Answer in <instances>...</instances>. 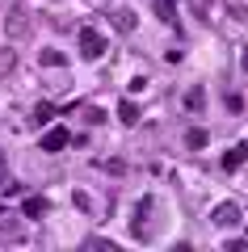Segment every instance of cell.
<instances>
[{
    "label": "cell",
    "instance_id": "obj_1",
    "mask_svg": "<svg viewBox=\"0 0 248 252\" xmlns=\"http://www.w3.org/2000/svg\"><path fill=\"white\" fill-rule=\"evenodd\" d=\"M151 210H156V198L135 202V219H131V235L135 240H147L151 235Z\"/></svg>",
    "mask_w": 248,
    "mask_h": 252
},
{
    "label": "cell",
    "instance_id": "obj_2",
    "mask_svg": "<svg viewBox=\"0 0 248 252\" xmlns=\"http://www.w3.org/2000/svg\"><path fill=\"white\" fill-rule=\"evenodd\" d=\"M80 55H84V59H101V55H106V34L93 30V26H84L80 30Z\"/></svg>",
    "mask_w": 248,
    "mask_h": 252
},
{
    "label": "cell",
    "instance_id": "obj_3",
    "mask_svg": "<svg viewBox=\"0 0 248 252\" xmlns=\"http://www.w3.org/2000/svg\"><path fill=\"white\" fill-rule=\"evenodd\" d=\"M26 30H30V9L17 0V4H13V9L4 13V34H9V38H21Z\"/></svg>",
    "mask_w": 248,
    "mask_h": 252
},
{
    "label": "cell",
    "instance_id": "obj_4",
    "mask_svg": "<svg viewBox=\"0 0 248 252\" xmlns=\"http://www.w3.org/2000/svg\"><path fill=\"white\" fill-rule=\"evenodd\" d=\"M211 223L214 227H236V223H244V210H240L236 202H219V206L211 210Z\"/></svg>",
    "mask_w": 248,
    "mask_h": 252
},
{
    "label": "cell",
    "instance_id": "obj_5",
    "mask_svg": "<svg viewBox=\"0 0 248 252\" xmlns=\"http://www.w3.org/2000/svg\"><path fill=\"white\" fill-rule=\"evenodd\" d=\"M109 21H114V30H118V34H135V26H139L135 9H114V13H109Z\"/></svg>",
    "mask_w": 248,
    "mask_h": 252
},
{
    "label": "cell",
    "instance_id": "obj_6",
    "mask_svg": "<svg viewBox=\"0 0 248 252\" xmlns=\"http://www.w3.org/2000/svg\"><path fill=\"white\" fill-rule=\"evenodd\" d=\"M68 130H63V126H51V130H46L42 135V152H63V147H68Z\"/></svg>",
    "mask_w": 248,
    "mask_h": 252
},
{
    "label": "cell",
    "instance_id": "obj_7",
    "mask_svg": "<svg viewBox=\"0 0 248 252\" xmlns=\"http://www.w3.org/2000/svg\"><path fill=\"white\" fill-rule=\"evenodd\" d=\"M244 160H248V139H244V143H236V147H231L227 156H223V168H227V172H236V168H240Z\"/></svg>",
    "mask_w": 248,
    "mask_h": 252
},
{
    "label": "cell",
    "instance_id": "obj_8",
    "mask_svg": "<svg viewBox=\"0 0 248 252\" xmlns=\"http://www.w3.org/2000/svg\"><path fill=\"white\" fill-rule=\"evenodd\" d=\"M151 9H156V17L164 21V26L177 21V0H151Z\"/></svg>",
    "mask_w": 248,
    "mask_h": 252
},
{
    "label": "cell",
    "instance_id": "obj_9",
    "mask_svg": "<svg viewBox=\"0 0 248 252\" xmlns=\"http://www.w3.org/2000/svg\"><path fill=\"white\" fill-rule=\"evenodd\" d=\"M38 63H42V67H63V63H68V55L55 51V46H46V51H38Z\"/></svg>",
    "mask_w": 248,
    "mask_h": 252
},
{
    "label": "cell",
    "instance_id": "obj_10",
    "mask_svg": "<svg viewBox=\"0 0 248 252\" xmlns=\"http://www.w3.org/2000/svg\"><path fill=\"white\" fill-rule=\"evenodd\" d=\"M118 118H122V122H126V126H135V122H139V105H135V101H131V97H126V101H122V105H118Z\"/></svg>",
    "mask_w": 248,
    "mask_h": 252
},
{
    "label": "cell",
    "instance_id": "obj_11",
    "mask_svg": "<svg viewBox=\"0 0 248 252\" xmlns=\"http://www.w3.org/2000/svg\"><path fill=\"white\" fill-rule=\"evenodd\" d=\"M206 143H211V135H206L202 126H194V130H185V147H194V152H198V147H206Z\"/></svg>",
    "mask_w": 248,
    "mask_h": 252
},
{
    "label": "cell",
    "instance_id": "obj_12",
    "mask_svg": "<svg viewBox=\"0 0 248 252\" xmlns=\"http://www.w3.org/2000/svg\"><path fill=\"white\" fill-rule=\"evenodd\" d=\"M26 219H38V215H46V198H26Z\"/></svg>",
    "mask_w": 248,
    "mask_h": 252
},
{
    "label": "cell",
    "instance_id": "obj_13",
    "mask_svg": "<svg viewBox=\"0 0 248 252\" xmlns=\"http://www.w3.org/2000/svg\"><path fill=\"white\" fill-rule=\"evenodd\" d=\"M185 105H189V109H202V105H206V93H202V89H189V93H185Z\"/></svg>",
    "mask_w": 248,
    "mask_h": 252
},
{
    "label": "cell",
    "instance_id": "obj_14",
    "mask_svg": "<svg viewBox=\"0 0 248 252\" xmlns=\"http://www.w3.org/2000/svg\"><path fill=\"white\" fill-rule=\"evenodd\" d=\"M0 235H13V240H17V235H21V227L13 223V215H9V219H0Z\"/></svg>",
    "mask_w": 248,
    "mask_h": 252
},
{
    "label": "cell",
    "instance_id": "obj_15",
    "mask_svg": "<svg viewBox=\"0 0 248 252\" xmlns=\"http://www.w3.org/2000/svg\"><path fill=\"white\" fill-rule=\"evenodd\" d=\"M4 72H13V51H9V46L0 51V76H4Z\"/></svg>",
    "mask_w": 248,
    "mask_h": 252
},
{
    "label": "cell",
    "instance_id": "obj_16",
    "mask_svg": "<svg viewBox=\"0 0 248 252\" xmlns=\"http://www.w3.org/2000/svg\"><path fill=\"white\" fill-rule=\"evenodd\" d=\"M240 72L248 76V46H244V51H240Z\"/></svg>",
    "mask_w": 248,
    "mask_h": 252
},
{
    "label": "cell",
    "instance_id": "obj_17",
    "mask_svg": "<svg viewBox=\"0 0 248 252\" xmlns=\"http://www.w3.org/2000/svg\"><path fill=\"white\" fill-rule=\"evenodd\" d=\"M4 168H9V160H4V152H0V177H4Z\"/></svg>",
    "mask_w": 248,
    "mask_h": 252
}]
</instances>
